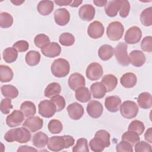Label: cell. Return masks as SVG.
Here are the masks:
<instances>
[{
	"label": "cell",
	"mask_w": 152,
	"mask_h": 152,
	"mask_svg": "<svg viewBox=\"0 0 152 152\" xmlns=\"http://www.w3.org/2000/svg\"><path fill=\"white\" fill-rule=\"evenodd\" d=\"M75 142L74 138L68 135L63 136H53L49 138L48 148L52 151H59L64 148H68Z\"/></svg>",
	"instance_id": "obj_1"
},
{
	"label": "cell",
	"mask_w": 152,
	"mask_h": 152,
	"mask_svg": "<svg viewBox=\"0 0 152 152\" xmlns=\"http://www.w3.org/2000/svg\"><path fill=\"white\" fill-rule=\"evenodd\" d=\"M31 132L25 127H20L8 130L4 135L5 141L9 142L17 141L19 143H26L31 139Z\"/></svg>",
	"instance_id": "obj_2"
},
{
	"label": "cell",
	"mask_w": 152,
	"mask_h": 152,
	"mask_svg": "<svg viewBox=\"0 0 152 152\" xmlns=\"http://www.w3.org/2000/svg\"><path fill=\"white\" fill-rule=\"evenodd\" d=\"M52 74L58 78L65 77L70 71V65L67 60L64 58L55 59L51 65L50 67Z\"/></svg>",
	"instance_id": "obj_3"
},
{
	"label": "cell",
	"mask_w": 152,
	"mask_h": 152,
	"mask_svg": "<svg viewBox=\"0 0 152 152\" xmlns=\"http://www.w3.org/2000/svg\"><path fill=\"white\" fill-rule=\"evenodd\" d=\"M124 27L122 24L119 21L111 22L106 29V34L107 37L112 41L120 40L124 34Z\"/></svg>",
	"instance_id": "obj_4"
},
{
	"label": "cell",
	"mask_w": 152,
	"mask_h": 152,
	"mask_svg": "<svg viewBox=\"0 0 152 152\" xmlns=\"http://www.w3.org/2000/svg\"><path fill=\"white\" fill-rule=\"evenodd\" d=\"M127 44L125 42L119 43L114 49V54L118 62L124 66L129 65L130 60L127 53Z\"/></svg>",
	"instance_id": "obj_5"
},
{
	"label": "cell",
	"mask_w": 152,
	"mask_h": 152,
	"mask_svg": "<svg viewBox=\"0 0 152 152\" xmlns=\"http://www.w3.org/2000/svg\"><path fill=\"white\" fill-rule=\"evenodd\" d=\"M119 110L121 115L124 118L132 119L137 115L139 109L138 105L134 102L126 100L121 104Z\"/></svg>",
	"instance_id": "obj_6"
},
{
	"label": "cell",
	"mask_w": 152,
	"mask_h": 152,
	"mask_svg": "<svg viewBox=\"0 0 152 152\" xmlns=\"http://www.w3.org/2000/svg\"><path fill=\"white\" fill-rule=\"evenodd\" d=\"M38 107L39 115L46 118L52 117L56 112L54 103L51 100H49L41 101L38 105Z\"/></svg>",
	"instance_id": "obj_7"
},
{
	"label": "cell",
	"mask_w": 152,
	"mask_h": 152,
	"mask_svg": "<svg viewBox=\"0 0 152 152\" xmlns=\"http://www.w3.org/2000/svg\"><path fill=\"white\" fill-rule=\"evenodd\" d=\"M103 71L102 65L97 62H92L86 69V76L91 81L99 80L103 75Z\"/></svg>",
	"instance_id": "obj_8"
},
{
	"label": "cell",
	"mask_w": 152,
	"mask_h": 152,
	"mask_svg": "<svg viewBox=\"0 0 152 152\" xmlns=\"http://www.w3.org/2000/svg\"><path fill=\"white\" fill-rule=\"evenodd\" d=\"M142 36V31L137 26H132L126 31L124 40L127 44H135L140 42Z\"/></svg>",
	"instance_id": "obj_9"
},
{
	"label": "cell",
	"mask_w": 152,
	"mask_h": 152,
	"mask_svg": "<svg viewBox=\"0 0 152 152\" xmlns=\"http://www.w3.org/2000/svg\"><path fill=\"white\" fill-rule=\"evenodd\" d=\"M43 125V121L39 116L28 117L24 123L23 126L27 128L31 132H34L42 128Z\"/></svg>",
	"instance_id": "obj_10"
},
{
	"label": "cell",
	"mask_w": 152,
	"mask_h": 152,
	"mask_svg": "<svg viewBox=\"0 0 152 152\" xmlns=\"http://www.w3.org/2000/svg\"><path fill=\"white\" fill-rule=\"evenodd\" d=\"M24 115L19 110H14L6 118L7 125L10 127H15L22 124L24 119Z\"/></svg>",
	"instance_id": "obj_11"
},
{
	"label": "cell",
	"mask_w": 152,
	"mask_h": 152,
	"mask_svg": "<svg viewBox=\"0 0 152 152\" xmlns=\"http://www.w3.org/2000/svg\"><path fill=\"white\" fill-rule=\"evenodd\" d=\"M104 28L102 23L99 21H94L91 23L87 28V33L92 39H99L104 33Z\"/></svg>",
	"instance_id": "obj_12"
},
{
	"label": "cell",
	"mask_w": 152,
	"mask_h": 152,
	"mask_svg": "<svg viewBox=\"0 0 152 152\" xmlns=\"http://www.w3.org/2000/svg\"><path fill=\"white\" fill-rule=\"evenodd\" d=\"M41 52L46 57L55 58L60 55L61 48L56 42H50L41 49Z\"/></svg>",
	"instance_id": "obj_13"
},
{
	"label": "cell",
	"mask_w": 152,
	"mask_h": 152,
	"mask_svg": "<svg viewBox=\"0 0 152 152\" xmlns=\"http://www.w3.org/2000/svg\"><path fill=\"white\" fill-rule=\"evenodd\" d=\"M103 111V105L100 102L97 100L90 101L87 106V112L88 115L93 118H100Z\"/></svg>",
	"instance_id": "obj_14"
},
{
	"label": "cell",
	"mask_w": 152,
	"mask_h": 152,
	"mask_svg": "<svg viewBox=\"0 0 152 152\" xmlns=\"http://www.w3.org/2000/svg\"><path fill=\"white\" fill-rule=\"evenodd\" d=\"M54 20L55 23L61 26L66 25L70 20V14L65 8H58L54 12Z\"/></svg>",
	"instance_id": "obj_15"
},
{
	"label": "cell",
	"mask_w": 152,
	"mask_h": 152,
	"mask_svg": "<svg viewBox=\"0 0 152 152\" xmlns=\"http://www.w3.org/2000/svg\"><path fill=\"white\" fill-rule=\"evenodd\" d=\"M68 83L69 88L71 90L75 91L80 87H84L86 81L83 75L78 72H75L70 75Z\"/></svg>",
	"instance_id": "obj_16"
},
{
	"label": "cell",
	"mask_w": 152,
	"mask_h": 152,
	"mask_svg": "<svg viewBox=\"0 0 152 152\" xmlns=\"http://www.w3.org/2000/svg\"><path fill=\"white\" fill-rule=\"evenodd\" d=\"M66 109L69 116L73 120H78L83 116L84 108L81 104L77 102L69 104Z\"/></svg>",
	"instance_id": "obj_17"
},
{
	"label": "cell",
	"mask_w": 152,
	"mask_h": 152,
	"mask_svg": "<svg viewBox=\"0 0 152 152\" xmlns=\"http://www.w3.org/2000/svg\"><path fill=\"white\" fill-rule=\"evenodd\" d=\"M95 12V8L92 5L86 4L83 5L80 8L78 15L81 20L90 21L94 18Z\"/></svg>",
	"instance_id": "obj_18"
},
{
	"label": "cell",
	"mask_w": 152,
	"mask_h": 152,
	"mask_svg": "<svg viewBox=\"0 0 152 152\" xmlns=\"http://www.w3.org/2000/svg\"><path fill=\"white\" fill-rule=\"evenodd\" d=\"M130 63L135 67H140L145 62V56L144 53L139 50L131 51L129 55Z\"/></svg>",
	"instance_id": "obj_19"
},
{
	"label": "cell",
	"mask_w": 152,
	"mask_h": 152,
	"mask_svg": "<svg viewBox=\"0 0 152 152\" xmlns=\"http://www.w3.org/2000/svg\"><path fill=\"white\" fill-rule=\"evenodd\" d=\"M121 104V99L119 96H108L105 99L104 105L106 109L110 112H118Z\"/></svg>",
	"instance_id": "obj_20"
},
{
	"label": "cell",
	"mask_w": 152,
	"mask_h": 152,
	"mask_svg": "<svg viewBox=\"0 0 152 152\" xmlns=\"http://www.w3.org/2000/svg\"><path fill=\"white\" fill-rule=\"evenodd\" d=\"M137 81V78L136 75L132 72H127L124 74L120 79V83L121 85L127 88L134 87Z\"/></svg>",
	"instance_id": "obj_21"
},
{
	"label": "cell",
	"mask_w": 152,
	"mask_h": 152,
	"mask_svg": "<svg viewBox=\"0 0 152 152\" xmlns=\"http://www.w3.org/2000/svg\"><path fill=\"white\" fill-rule=\"evenodd\" d=\"M48 135L41 131L35 133L32 138V142L34 146L38 148H42L45 147L48 142Z\"/></svg>",
	"instance_id": "obj_22"
},
{
	"label": "cell",
	"mask_w": 152,
	"mask_h": 152,
	"mask_svg": "<svg viewBox=\"0 0 152 152\" xmlns=\"http://www.w3.org/2000/svg\"><path fill=\"white\" fill-rule=\"evenodd\" d=\"M120 10V1L114 0L107 1L104 7V11L107 16L114 17L117 15Z\"/></svg>",
	"instance_id": "obj_23"
},
{
	"label": "cell",
	"mask_w": 152,
	"mask_h": 152,
	"mask_svg": "<svg viewBox=\"0 0 152 152\" xmlns=\"http://www.w3.org/2000/svg\"><path fill=\"white\" fill-rule=\"evenodd\" d=\"M101 83L105 87L106 91L110 92L116 88L118 84V79L113 74H106L103 77Z\"/></svg>",
	"instance_id": "obj_24"
},
{
	"label": "cell",
	"mask_w": 152,
	"mask_h": 152,
	"mask_svg": "<svg viewBox=\"0 0 152 152\" xmlns=\"http://www.w3.org/2000/svg\"><path fill=\"white\" fill-rule=\"evenodd\" d=\"M54 8L53 2L52 1H41L37 5V10L42 15H48Z\"/></svg>",
	"instance_id": "obj_25"
},
{
	"label": "cell",
	"mask_w": 152,
	"mask_h": 152,
	"mask_svg": "<svg viewBox=\"0 0 152 152\" xmlns=\"http://www.w3.org/2000/svg\"><path fill=\"white\" fill-rule=\"evenodd\" d=\"M137 102L138 106L144 109H148L151 107L152 97L150 93L148 92H142L138 97Z\"/></svg>",
	"instance_id": "obj_26"
},
{
	"label": "cell",
	"mask_w": 152,
	"mask_h": 152,
	"mask_svg": "<svg viewBox=\"0 0 152 152\" xmlns=\"http://www.w3.org/2000/svg\"><path fill=\"white\" fill-rule=\"evenodd\" d=\"M90 91L93 97L95 99L103 98L107 92L105 87L100 82L92 84L90 86Z\"/></svg>",
	"instance_id": "obj_27"
},
{
	"label": "cell",
	"mask_w": 152,
	"mask_h": 152,
	"mask_svg": "<svg viewBox=\"0 0 152 152\" xmlns=\"http://www.w3.org/2000/svg\"><path fill=\"white\" fill-rule=\"evenodd\" d=\"M61 91L60 84L56 82L49 84L44 91V95L46 97L51 99L53 97L59 95Z\"/></svg>",
	"instance_id": "obj_28"
},
{
	"label": "cell",
	"mask_w": 152,
	"mask_h": 152,
	"mask_svg": "<svg viewBox=\"0 0 152 152\" xmlns=\"http://www.w3.org/2000/svg\"><path fill=\"white\" fill-rule=\"evenodd\" d=\"M114 54L113 48L109 45H103L98 50L99 57L103 61L110 59Z\"/></svg>",
	"instance_id": "obj_29"
},
{
	"label": "cell",
	"mask_w": 152,
	"mask_h": 152,
	"mask_svg": "<svg viewBox=\"0 0 152 152\" xmlns=\"http://www.w3.org/2000/svg\"><path fill=\"white\" fill-rule=\"evenodd\" d=\"M75 99L81 103H86L90 100L91 93L88 88L86 87H82L75 91Z\"/></svg>",
	"instance_id": "obj_30"
},
{
	"label": "cell",
	"mask_w": 152,
	"mask_h": 152,
	"mask_svg": "<svg viewBox=\"0 0 152 152\" xmlns=\"http://www.w3.org/2000/svg\"><path fill=\"white\" fill-rule=\"evenodd\" d=\"M20 110L27 118L33 116L36 114V107L34 103L30 101H25L20 106Z\"/></svg>",
	"instance_id": "obj_31"
},
{
	"label": "cell",
	"mask_w": 152,
	"mask_h": 152,
	"mask_svg": "<svg viewBox=\"0 0 152 152\" xmlns=\"http://www.w3.org/2000/svg\"><path fill=\"white\" fill-rule=\"evenodd\" d=\"M1 90L2 95L8 99H15L18 95L17 88L12 85H3L1 87Z\"/></svg>",
	"instance_id": "obj_32"
},
{
	"label": "cell",
	"mask_w": 152,
	"mask_h": 152,
	"mask_svg": "<svg viewBox=\"0 0 152 152\" xmlns=\"http://www.w3.org/2000/svg\"><path fill=\"white\" fill-rule=\"evenodd\" d=\"M25 61L27 64L30 66L37 65L40 61V54L37 51L30 50L26 55Z\"/></svg>",
	"instance_id": "obj_33"
},
{
	"label": "cell",
	"mask_w": 152,
	"mask_h": 152,
	"mask_svg": "<svg viewBox=\"0 0 152 152\" xmlns=\"http://www.w3.org/2000/svg\"><path fill=\"white\" fill-rule=\"evenodd\" d=\"M14 73L11 68L7 65L0 66V81L2 83H7L12 80Z\"/></svg>",
	"instance_id": "obj_34"
},
{
	"label": "cell",
	"mask_w": 152,
	"mask_h": 152,
	"mask_svg": "<svg viewBox=\"0 0 152 152\" xmlns=\"http://www.w3.org/2000/svg\"><path fill=\"white\" fill-rule=\"evenodd\" d=\"M89 145L91 150L94 152H101L107 147L104 141L98 137H95L90 140Z\"/></svg>",
	"instance_id": "obj_35"
},
{
	"label": "cell",
	"mask_w": 152,
	"mask_h": 152,
	"mask_svg": "<svg viewBox=\"0 0 152 152\" xmlns=\"http://www.w3.org/2000/svg\"><path fill=\"white\" fill-rule=\"evenodd\" d=\"M140 21L142 25L146 27L151 26L152 25V7L144 10L140 14Z\"/></svg>",
	"instance_id": "obj_36"
},
{
	"label": "cell",
	"mask_w": 152,
	"mask_h": 152,
	"mask_svg": "<svg viewBox=\"0 0 152 152\" xmlns=\"http://www.w3.org/2000/svg\"><path fill=\"white\" fill-rule=\"evenodd\" d=\"M2 56L5 62L10 64L12 63L17 60L18 52L13 47L7 48L4 50Z\"/></svg>",
	"instance_id": "obj_37"
},
{
	"label": "cell",
	"mask_w": 152,
	"mask_h": 152,
	"mask_svg": "<svg viewBox=\"0 0 152 152\" xmlns=\"http://www.w3.org/2000/svg\"><path fill=\"white\" fill-rule=\"evenodd\" d=\"M140 140L139 135L132 131H128L124 132L122 135V140L129 142L132 147L135 145Z\"/></svg>",
	"instance_id": "obj_38"
},
{
	"label": "cell",
	"mask_w": 152,
	"mask_h": 152,
	"mask_svg": "<svg viewBox=\"0 0 152 152\" xmlns=\"http://www.w3.org/2000/svg\"><path fill=\"white\" fill-rule=\"evenodd\" d=\"M13 24L12 16L7 12H2L0 14V26L2 28H7L10 27Z\"/></svg>",
	"instance_id": "obj_39"
},
{
	"label": "cell",
	"mask_w": 152,
	"mask_h": 152,
	"mask_svg": "<svg viewBox=\"0 0 152 152\" xmlns=\"http://www.w3.org/2000/svg\"><path fill=\"white\" fill-rule=\"evenodd\" d=\"M49 132L53 134H59L63 129L62 122L58 119H52L49 121L48 125Z\"/></svg>",
	"instance_id": "obj_40"
},
{
	"label": "cell",
	"mask_w": 152,
	"mask_h": 152,
	"mask_svg": "<svg viewBox=\"0 0 152 152\" xmlns=\"http://www.w3.org/2000/svg\"><path fill=\"white\" fill-rule=\"evenodd\" d=\"M145 126L142 122L138 120L132 121L128 128V131H132L141 135L144 131Z\"/></svg>",
	"instance_id": "obj_41"
},
{
	"label": "cell",
	"mask_w": 152,
	"mask_h": 152,
	"mask_svg": "<svg viewBox=\"0 0 152 152\" xmlns=\"http://www.w3.org/2000/svg\"><path fill=\"white\" fill-rule=\"evenodd\" d=\"M59 42L62 46H70L74 43L75 37L71 33H64L60 35Z\"/></svg>",
	"instance_id": "obj_42"
},
{
	"label": "cell",
	"mask_w": 152,
	"mask_h": 152,
	"mask_svg": "<svg viewBox=\"0 0 152 152\" xmlns=\"http://www.w3.org/2000/svg\"><path fill=\"white\" fill-rule=\"evenodd\" d=\"M87 140L86 138H79L76 142V145L73 147V152H88L89 149L88 147Z\"/></svg>",
	"instance_id": "obj_43"
},
{
	"label": "cell",
	"mask_w": 152,
	"mask_h": 152,
	"mask_svg": "<svg viewBox=\"0 0 152 152\" xmlns=\"http://www.w3.org/2000/svg\"><path fill=\"white\" fill-rule=\"evenodd\" d=\"M34 43L37 48L42 49L44 46L50 43V39L45 34H39L34 37Z\"/></svg>",
	"instance_id": "obj_44"
},
{
	"label": "cell",
	"mask_w": 152,
	"mask_h": 152,
	"mask_svg": "<svg viewBox=\"0 0 152 152\" xmlns=\"http://www.w3.org/2000/svg\"><path fill=\"white\" fill-rule=\"evenodd\" d=\"M120 1V10L119 11V15L122 18L126 17L130 11V4L128 1L126 0H119Z\"/></svg>",
	"instance_id": "obj_45"
},
{
	"label": "cell",
	"mask_w": 152,
	"mask_h": 152,
	"mask_svg": "<svg viewBox=\"0 0 152 152\" xmlns=\"http://www.w3.org/2000/svg\"><path fill=\"white\" fill-rule=\"evenodd\" d=\"M55 104L56 109V112H60L63 110L65 107V100L62 96L57 95L52 98L50 100Z\"/></svg>",
	"instance_id": "obj_46"
},
{
	"label": "cell",
	"mask_w": 152,
	"mask_h": 152,
	"mask_svg": "<svg viewBox=\"0 0 152 152\" xmlns=\"http://www.w3.org/2000/svg\"><path fill=\"white\" fill-rule=\"evenodd\" d=\"M13 108V106L12 104L11 100L10 99H3L1 102L0 104V110L1 112L4 114H8L11 110Z\"/></svg>",
	"instance_id": "obj_47"
},
{
	"label": "cell",
	"mask_w": 152,
	"mask_h": 152,
	"mask_svg": "<svg viewBox=\"0 0 152 152\" xmlns=\"http://www.w3.org/2000/svg\"><path fill=\"white\" fill-rule=\"evenodd\" d=\"M141 48L144 52H152V37L151 36L143 38L141 43Z\"/></svg>",
	"instance_id": "obj_48"
},
{
	"label": "cell",
	"mask_w": 152,
	"mask_h": 152,
	"mask_svg": "<svg viewBox=\"0 0 152 152\" xmlns=\"http://www.w3.org/2000/svg\"><path fill=\"white\" fill-rule=\"evenodd\" d=\"M117 152H132V146L128 142L122 140L116 146Z\"/></svg>",
	"instance_id": "obj_49"
},
{
	"label": "cell",
	"mask_w": 152,
	"mask_h": 152,
	"mask_svg": "<svg viewBox=\"0 0 152 152\" xmlns=\"http://www.w3.org/2000/svg\"><path fill=\"white\" fill-rule=\"evenodd\" d=\"M151 145L144 141H138L135 145V151L143 152V151H151Z\"/></svg>",
	"instance_id": "obj_50"
},
{
	"label": "cell",
	"mask_w": 152,
	"mask_h": 152,
	"mask_svg": "<svg viewBox=\"0 0 152 152\" xmlns=\"http://www.w3.org/2000/svg\"><path fill=\"white\" fill-rule=\"evenodd\" d=\"M12 47L18 52H24L28 50L29 45L27 41L21 40L14 43Z\"/></svg>",
	"instance_id": "obj_51"
},
{
	"label": "cell",
	"mask_w": 152,
	"mask_h": 152,
	"mask_svg": "<svg viewBox=\"0 0 152 152\" xmlns=\"http://www.w3.org/2000/svg\"><path fill=\"white\" fill-rule=\"evenodd\" d=\"M95 137H100V138H102L105 142L107 147H109L110 144V134L106 131V130H103V129H100L97 131L95 135Z\"/></svg>",
	"instance_id": "obj_52"
},
{
	"label": "cell",
	"mask_w": 152,
	"mask_h": 152,
	"mask_svg": "<svg viewBox=\"0 0 152 152\" xmlns=\"http://www.w3.org/2000/svg\"><path fill=\"white\" fill-rule=\"evenodd\" d=\"M17 151H37V150L31 146L28 145H22L18 147Z\"/></svg>",
	"instance_id": "obj_53"
},
{
	"label": "cell",
	"mask_w": 152,
	"mask_h": 152,
	"mask_svg": "<svg viewBox=\"0 0 152 152\" xmlns=\"http://www.w3.org/2000/svg\"><path fill=\"white\" fill-rule=\"evenodd\" d=\"M144 138L147 142L152 143V128L150 127L146 131L144 134Z\"/></svg>",
	"instance_id": "obj_54"
},
{
	"label": "cell",
	"mask_w": 152,
	"mask_h": 152,
	"mask_svg": "<svg viewBox=\"0 0 152 152\" xmlns=\"http://www.w3.org/2000/svg\"><path fill=\"white\" fill-rule=\"evenodd\" d=\"M72 0H55L54 2L58 6H64V5H70L72 3Z\"/></svg>",
	"instance_id": "obj_55"
},
{
	"label": "cell",
	"mask_w": 152,
	"mask_h": 152,
	"mask_svg": "<svg viewBox=\"0 0 152 152\" xmlns=\"http://www.w3.org/2000/svg\"><path fill=\"white\" fill-rule=\"evenodd\" d=\"M107 1H99V0H94L93 3L97 7H104L106 5Z\"/></svg>",
	"instance_id": "obj_56"
},
{
	"label": "cell",
	"mask_w": 152,
	"mask_h": 152,
	"mask_svg": "<svg viewBox=\"0 0 152 152\" xmlns=\"http://www.w3.org/2000/svg\"><path fill=\"white\" fill-rule=\"evenodd\" d=\"M83 2V1H73L72 2V3L70 4V7H78L80 4H81Z\"/></svg>",
	"instance_id": "obj_57"
},
{
	"label": "cell",
	"mask_w": 152,
	"mask_h": 152,
	"mask_svg": "<svg viewBox=\"0 0 152 152\" xmlns=\"http://www.w3.org/2000/svg\"><path fill=\"white\" fill-rule=\"evenodd\" d=\"M12 4H14L15 5H20L22 3H23L24 2V1H11Z\"/></svg>",
	"instance_id": "obj_58"
}]
</instances>
